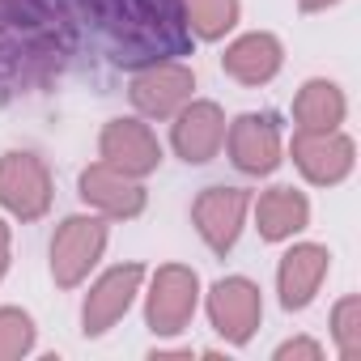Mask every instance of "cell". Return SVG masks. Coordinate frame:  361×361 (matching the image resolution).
I'll use <instances>...</instances> for the list:
<instances>
[{
    "label": "cell",
    "mask_w": 361,
    "mask_h": 361,
    "mask_svg": "<svg viewBox=\"0 0 361 361\" xmlns=\"http://www.w3.org/2000/svg\"><path fill=\"white\" fill-rule=\"evenodd\" d=\"M289 357H310V361H319V357H323V348H319L314 340H289V344H281V348H276V361H289Z\"/></svg>",
    "instance_id": "21"
},
{
    "label": "cell",
    "mask_w": 361,
    "mask_h": 361,
    "mask_svg": "<svg viewBox=\"0 0 361 361\" xmlns=\"http://www.w3.org/2000/svg\"><path fill=\"white\" fill-rule=\"evenodd\" d=\"M357 314H361V302L357 298H344L336 306V344H340V353L348 361L361 357V323H357Z\"/></svg>",
    "instance_id": "20"
},
{
    "label": "cell",
    "mask_w": 361,
    "mask_h": 361,
    "mask_svg": "<svg viewBox=\"0 0 361 361\" xmlns=\"http://www.w3.org/2000/svg\"><path fill=\"white\" fill-rule=\"evenodd\" d=\"M230 153L243 170L251 174H264L276 166V153H281V140H276V128L268 115H243L234 128H230Z\"/></svg>",
    "instance_id": "13"
},
{
    "label": "cell",
    "mask_w": 361,
    "mask_h": 361,
    "mask_svg": "<svg viewBox=\"0 0 361 361\" xmlns=\"http://www.w3.org/2000/svg\"><path fill=\"white\" fill-rule=\"evenodd\" d=\"M140 281H145V268H140V264L111 268V272L90 289V298H85V310H81L85 336H102V331H111V327L128 314V306H132Z\"/></svg>",
    "instance_id": "5"
},
{
    "label": "cell",
    "mask_w": 361,
    "mask_h": 361,
    "mask_svg": "<svg viewBox=\"0 0 361 361\" xmlns=\"http://www.w3.org/2000/svg\"><path fill=\"white\" fill-rule=\"evenodd\" d=\"M226 140V119L213 102H196L178 115L174 123V149L183 153L188 161H209Z\"/></svg>",
    "instance_id": "11"
},
{
    "label": "cell",
    "mask_w": 361,
    "mask_h": 361,
    "mask_svg": "<svg viewBox=\"0 0 361 361\" xmlns=\"http://www.w3.org/2000/svg\"><path fill=\"white\" fill-rule=\"evenodd\" d=\"M327 276V251L323 247H293L281 259V302L289 310H302Z\"/></svg>",
    "instance_id": "14"
},
{
    "label": "cell",
    "mask_w": 361,
    "mask_h": 361,
    "mask_svg": "<svg viewBox=\"0 0 361 361\" xmlns=\"http://www.w3.org/2000/svg\"><path fill=\"white\" fill-rule=\"evenodd\" d=\"M94 9L102 26L115 35L119 51H132L128 60H136V51L149 56V51L183 43L174 0H94Z\"/></svg>",
    "instance_id": "1"
},
{
    "label": "cell",
    "mask_w": 361,
    "mask_h": 361,
    "mask_svg": "<svg viewBox=\"0 0 361 361\" xmlns=\"http://www.w3.org/2000/svg\"><path fill=\"white\" fill-rule=\"evenodd\" d=\"M106 247V226L98 217H68L60 226V234L51 238V276L56 285L73 289L85 281V272L98 264Z\"/></svg>",
    "instance_id": "2"
},
{
    "label": "cell",
    "mask_w": 361,
    "mask_h": 361,
    "mask_svg": "<svg viewBox=\"0 0 361 361\" xmlns=\"http://www.w3.org/2000/svg\"><path fill=\"white\" fill-rule=\"evenodd\" d=\"M302 5H306V9H319V5H327V0H302Z\"/></svg>",
    "instance_id": "23"
},
{
    "label": "cell",
    "mask_w": 361,
    "mask_h": 361,
    "mask_svg": "<svg viewBox=\"0 0 361 361\" xmlns=\"http://www.w3.org/2000/svg\"><path fill=\"white\" fill-rule=\"evenodd\" d=\"M35 348V319L26 310H0V361H18Z\"/></svg>",
    "instance_id": "18"
},
{
    "label": "cell",
    "mask_w": 361,
    "mask_h": 361,
    "mask_svg": "<svg viewBox=\"0 0 361 361\" xmlns=\"http://www.w3.org/2000/svg\"><path fill=\"white\" fill-rule=\"evenodd\" d=\"M192 73L188 68H178V64H153L140 81H136V90H132V98H136V106L145 111V115H170V111H178L188 102V94H192Z\"/></svg>",
    "instance_id": "12"
},
{
    "label": "cell",
    "mask_w": 361,
    "mask_h": 361,
    "mask_svg": "<svg viewBox=\"0 0 361 361\" xmlns=\"http://www.w3.org/2000/svg\"><path fill=\"white\" fill-rule=\"evenodd\" d=\"M0 204L18 213L22 221L43 217L51 204V178L35 153H9L0 161Z\"/></svg>",
    "instance_id": "4"
},
{
    "label": "cell",
    "mask_w": 361,
    "mask_h": 361,
    "mask_svg": "<svg viewBox=\"0 0 361 361\" xmlns=\"http://www.w3.org/2000/svg\"><path fill=\"white\" fill-rule=\"evenodd\" d=\"M276 68H281V47H276L272 35H247V39H238L226 51V73L238 77V81H247V85L268 81Z\"/></svg>",
    "instance_id": "15"
},
{
    "label": "cell",
    "mask_w": 361,
    "mask_h": 361,
    "mask_svg": "<svg viewBox=\"0 0 361 361\" xmlns=\"http://www.w3.org/2000/svg\"><path fill=\"white\" fill-rule=\"evenodd\" d=\"M209 314H213V327L230 340V344H247L259 327V314H264V302H259V289L243 276H230L213 289L209 298Z\"/></svg>",
    "instance_id": "6"
},
{
    "label": "cell",
    "mask_w": 361,
    "mask_h": 361,
    "mask_svg": "<svg viewBox=\"0 0 361 361\" xmlns=\"http://www.w3.org/2000/svg\"><path fill=\"white\" fill-rule=\"evenodd\" d=\"M344 115V102L336 94V85L327 81H310L298 98V119H302V132H331Z\"/></svg>",
    "instance_id": "17"
},
{
    "label": "cell",
    "mask_w": 361,
    "mask_h": 361,
    "mask_svg": "<svg viewBox=\"0 0 361 361\" xmlns=\"http://www.w3.org/2000/svg\"><path fill=\"white\" fill-rule=\"evenodd\" d=\"M5 268H9V230L0 226V276H5Z\"/></svg>",
    "instance_id": "22"
},
{
    "label": "cell",
    "mask_w": 361,
    "mask_h": 361,
    "mask_svg": "<svg viewBox=\"0 0 361 361\" xmlns=\"http://www.w3.org/2000/svg\"><path fill=\"white\" fill-rule=\"evenodd\" d=\"M188 18L204 39H217L234 26L238 18V0H188Z\"/></svg>",
    "instance_id": "19"
},
{
    "label": "cell",
    "mask_w": 361,
    "mask_h": 361,
    "mask_svg": "<svg viewBox=\"0 0 361 361\" xmlns=\"http://www.w3.org/2000/svg\"><path fill=\"white\" fill-rule=\"evenodd\" d=\"M102 157H106L115 170H123V174H145V170L157 166L161 149H157V140H153V132H149L145 123H136V119H115V123L102 132Z\"/></svg>",
    "instance_id": "9"
},
{
    "label": "cell",
    "mask_w": 361,
    "mask_h": 361,
    "mask_svg": "<svg viewBox=\"0 0 361 361\" xmlns=\"http://www.w3.org/2000/svg\"><path fill=\"white\" fill-rule=\"evenodd\" d=\"M196 293H200V281L192 268H178V264H166L157 276H153V293H149V327L157 336H178L192 314H196Z\"/></svg>",
    "instance_id": "3"
},
{
    "label": "cell",
    "mask_w": 361,
    "mask_h": 361,
    "mask_svg": "<svg viewBox=\"0 0 361 361\" xmlns=\"http://www.w3.org/2000/svg\"><path fill=\"white\" fill-rule=\"evenodd\" d=\"M247 204H251L247 192H234V188H209L196 200V226H200V234H204V243L213 251H230L234 247Z\"/></svg>",
    "instance_id": "7"
},
{
    "label": "cell",
    "mask_w": 361,
    "mask_h": 361,
    "mask_svg": "<svg viewBox=\"0 0 361 361\" xmlns=\"http://www.w3.org/2000/svg\"><path fill=\"white\" fill-rule=\"evenodd\" d=\"M293 157L306 170V178H314V183H336L353 166V145L344 136H331V132H302L293 140Z\"/></svg>",
    "instance_id": "10"
},
{
    "label": "cell",
    "mask_w": 361,
    "mask_h": 361,
    "mask_svg": "<svg viewBox=\"0 0 361 361\" xmlns=\"http://www.w3.org/2000/svg\"><path fill=\"white\" fill-rule=\"evenodd\" d=\"M81 196L94 209H102L106 217H136L145 204V192L132 183V174L115 170L111 161H98L81 174Z\"/></svg>",
    "instance_id": "8"
},
{
    "label": "cell",
    "mask_w": 361,
    "mask_h": 361,
    "mask_svg": "<svg viewBox=\"0 0 361 361\" xmlns=\"http://www.w3.org/2000/svg\"><path fill=\"white\" fill-rule=\"evenodd\" d=\"M306 200L298 196V192H289V188H272L268 196H259V204H255V217H259V234L264 238H289L293 230H302L306 226Z\"/></svg>",
    "instance_id": "16"
}]
</instances>
